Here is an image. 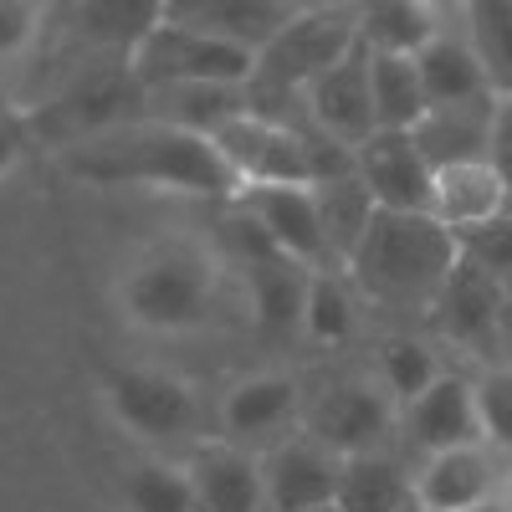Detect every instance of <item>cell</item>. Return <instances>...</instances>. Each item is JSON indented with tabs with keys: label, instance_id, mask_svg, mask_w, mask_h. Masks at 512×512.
I'll return each mask as SVG.
<instances>
[{
	"label": "cell",
	"instance_id": "cell-1",
	"mask_svg": "<svg viewBox=\"0 0 512 512\" xmlns=\"http://www.w3.org/2000/svg\"><path fill=\"white\" fill-rule=\"evenodd\" d=\"M67 169L93 185H149V190H180L205 200H241V175L205 134L175 123H123L103 139L67 149Z\"/></svg>",
	"mask_w": 512,
	"mask_h": 512
},
{
	"label": "cell",
	"instance_id": "cell-2",
	"mask_svg": "<svg viewBox=\"0 0 512 512\" xmlns=\"http://www.w3.org/2000/svg\"><path fill=\"white\" fill-rule=\"evenodd\" d=\"M461 262V241L436 216H400V210H374V221L354 251V282L374 303H436L446 277Z\"/></svg>",
	"mask_w": 512,
	"mask_h": 512
},
{
	"label": "cell",
	"instance_id": "cell-3",
	"mask_svg": "<svg viewBox=\"0 0 512 512\" xmlns=\"http://www.w3.org/2000/svg\"><path fill=\"white\" fill-rule=\"evenodd\" d=\"M221 267L195 241H159L123 277V313L154 333H190L216 318Z\"/></svg>",
	"mask_w": 512,
	"mask_h": 512
},
{
	"label": "cell",
	"instance_id": "cell-4",
	"mask_svg": "<svg viewBox=\"0 0 512 512\" xmlns=\"http://www.w3.org/2000/svg\"><path fill=\"white\" fill-rule=\"evenodd\" d=\"M128 72H134L149 93H164V88H251L256 57L231 47V41L200 36V31L164 16L139 47L128 52Z\"/></svg>",
	"mask_w": 512,
	"mask_h": 512
},
{
	"label": "cell",
	"instance_id": "cell-5",
	"mask_svg": "<svg viewBox=\"0 0 512 512\" xmlns=\"http://www.w3.org/2000/svg\"><path fill=\"white\" fill-rule=\"evenodd\" d=\"M354 47H359V6H303V16L256 57V82L262 88H303L308 93Z\"/></svg>",
	"mask_w": 512,
	"mask_h": 512
},
{
	"label": "cell",
	"instance_id": "cell-6",
	"mask_svg": "<svg viewBox=\"0 0 512 512\" xmlns=\"http://www.w3.org/2000/svg\"><path fill=\"white\" fill-rule=\"evenodd\" d=\"M226 164L241 175V185H297V190H313L318 185V159H313V144L292 128L262 118V113H246L236 123H226L216 139Z\"/></svg>",
	"mask_w": 512,
	"mask_h": 512
},
{
	"label": "cell",
	"instance_id": "cell-7",
	"mask_svg": "<svg viewBox=\"0 0 512 512\" xmlns=\"http://www.w3.org/2000/svg\"><path fill=\"white\" fill-rule=\"evenodd\" d=\"M144 93L149 88L128 67L123 72H88V77H77L47 113H36L31 123L57 144H88V139H103V134H113V128H123L128 108L144 103Z\"/></svg>",
	"mask_w": 512,
	"mask_h": 512
},
{
	"label": "cell",
	"instance_id": "cell-8",
	"mask_svg": "<svg viewBox=\"0 0 512 512\" xmlns=\"http://www.w3.org/2000/svg\"><path fill=\"white\" fill-rule=\"evenodd\" d=\"M236 246L246 256V282H251V308H256V323H262L267 333H292L303 328V303H308V267L292 262V256H282L267 231L256 226L251 216H241L236 210Z\"/></svg>",
	"mask_w": 512,
	"mask_h": 512
},
{
	"label": "cell",
	"instance_id": "cell-9",
	"mask_svg": "<svg viewBox=\"0 0 512 512\" xmlns=\"http://www.w3.org/2000/svg\"><path fill=\"white\" fill-rule=\"evenodd\" d=\"M390 425H395L390 395L364 379H344L328 395H318V405L308 410V441H318L338 461H349V456H374L390 441Z\"/></svg>",
	"mask_w": 512,
	"mask_h": 512
},
{
	"label": "cell",
	"instance_id": "cell-10",
	"mask_svg": "<svg viewBox=\"0 0 512 512\" xmlns=\"http://www.w3.org/2000/svg\"><path fill=\"white\" fill-rule=\"evenodd\" d=\"M108 405L144 441H175L195 425L190 384L164 374V369H113L108 374Z\"/></svg>",
	"mask_w": 512,
	"mask_h": 512
},
{
	"label": "cell",
	"instance_id": "cell-11",
	"mask_svg": "<svg viewBox=\"0 0 512 512\" xmlns=\"http://www.w3.org/2000/svg\"><path fill=\"white\" fill-rule=\"evenodd\" d=\"M236 210H241V216H251L282 256L303 262L308 272H323V262H333L313 190H297V185H251V190H241Z\"/></svg>",
	"mask_w": 512,
	"mask_h": 512
},
{
	"label": "cell",
	"instance_id": "cell-12",
	"mask_svg": "<svg viewBox=\"0 0 512 512\" xmlns=\"http://www.w3.org/2000/svg\"><path fill=\"white\" fill-rule=\"evenodd\" d=\"M164 16L200 31V36L231 41V47L262 57L272 41L303 16V6H297V0H169Z\"/></svg>",
	"mask_w": 512,
	"mask_h": 512
},
{
	"label": "cell",
	"instance_id": "cell-13",
	"mask_svg": "<svg viewBox=\"0 0 512 512\" xmlns=\"http://www.w3.org/2000/svg\"><path fill=\"white\" fill-rule=\"evenodd\" d=\"M359 180L369 185L379 210H400V216H431L436 205V169L420 159L410 134H374L354 154Z\"/></svg>",
	"mask_w": 512,
	"mask_h": 512
},
{
	"label": "cell",
	"instance_id": "cell-14",
	"mask_svg": "<svg viewBox=\"0 0 512 512\" xmlns=\"http://www.w3.org/2000/svg\"><path fill=\"white\" fill-rule=\"evenodd\" d=\"M308 113H313V123L323 128V134H328L338 149H349V154H359V149L379 134L364 41H359V47L338 62L333 72H323L313 88H308Z\"/></svg>",
	"mask_w": 512,
	"mask_h": 512
},
{
	"label": "cell",
	"instance_id": "cell-15",
	"mask_svg": "<svg viewBox=\"0 0 512 512\" xmlns=\"http://www.w3.org/2000/svg\"><path fill=\"white\" fill-rule=\"evenodd\" d=\"M502 297H507V287L497 282V277H487L477 262H456V272L446 277V287H441V297H436V323H441V333L446 338H456V344H466V349H487V344H497V323H502Z\"/></svg>",
	"mask_w": 512,
	"mask_h": 512
},
{
	"label": "cell",
	"instance_id": "cell-16",
	"mask_svg": "<svg viewBox=\"0 0 512 512\" xmlns=\"http://www.w3.org/2000/svg\"><path fill=\"white\" fill-rule=\"evenodd\" d=\"M338 466L344 461L323 451L318 441H292L272 451V461L262 466L267 507L272 512H328L338 497Z\"/></svg>",
	"mask_w": 512,
	"mask_h": 512
},
{
	"label": "cell",
	"instance_id": "cell-17",
	"mask_svg": "<svg viewBox=\"0 0 512 512\" xmlns=\"http://www.w3.org/2000/svg\"><path fill=\"white\" fill-rule=\"evenodd\" d=\"M190 482H195L200 512H262V507H267L262 461H251V456H246L241 446H231V441H216V446L195 451Z\"/></svg>",
	"mask_w": 512,
	"mask_h": 512
},
{
	"label": "cell",
	"instance_id": "cell-18",
	"mask_svg": "<svg viewBox=\"0 0 512 512\" xmlns=\"http://www.w3.org/2000/svg\"><path fill=\"white\" fill-rule=\"evenodd\" d=\"M405 420H410L415 446L431 451V456L461 451V446H477V441H482V420H477L472 384L451 379V374H441L415 405H405Z\"/></svg>",
	"mask_w": 512,
	"mask_h": 512
},
{
	"label": "cell",
	"instance_id": "cell-19",
	"mask_svg": "<svg viewBox=\"0 0 512 512\" xmlns=\"http://www.w3.org/2000/svg\"><path fill=\"white\" fill-rule=\"evenodd\" d=\"M492 118L497 103H461V108H431L415 128V149L431 169H451V164H487L492 154Z\"/></svg>",
	"mask_w": 512,
	"mask_h": 512
},
{
	"label": "cell",
	"instance_id": "cell-20",
	"mask_svg": "<svg viewBox=\"0 0 512 512\" xmlns=\"http://www.w3.org/2000/svg\"><path fill=\"white\" fill-rule=\"evenodd\" d=\"M492 456L482 446H461V451H441L420 466L415 477V502L425 512H472L492 502Z\"/></svg>",
	"mask_w": 512,
	"mask_h": 512
},
{
	"label": "cell",
	"instance_id": "cell-21",
	"mask_svg": "<svg viewBox=\"0 0 512 512\" xmlns=\"http://www.w3.org/2000/svg\"><path fill=\"white\" fill-rule=\"evenodd\" d=\"M507 200H512V190L502 185L492 164H451V169H436L431 216L461 236V231H477V226H492L497 216H507Z\"/></svg>",
	"mask_w": 512,
	"mask_h": 512
},
{
	"label": "cell",
	"instance_id": "cell-22",
	"mask_svg": "<svg viewBox=\"0 0 512 512\" xmlns=\"http://www.w3.org/2000/svg\"><path fill=\"white\" fill-rule=\"evenodd\" d=\"M420 67V88L431 108H461V103H482L492 98V82L472 52V41H456V36H436L431 47L415 57Z\"/></svg>",
	"mask_w": 512,
	"mask_h": 512
},
{
	"label": "cell",
	"instance_id": "cell-23",
	"mask_svg": "<svg viewBox=\"0 0 512 512\" xmlns=\"http://www.w3.org/2000/svg\"><path fill=\"white\" fill-rule=\"evenodd\" d=\"M436 36V6H425V0H369V6H359V41L374 57H420Z\"/></svg>",
	"mask_w": 512,
	"mask_h": 512
},
{
	"label": "cell",
	"instance_id": "cell-24",
	"mask_svg": "<svg viewBox=\"0 0 512 512\" xmlns=\"http://www.w3.org/2000/svg\"><path fill=\"white\" fill-rule=\"evenodd\" d=\"M415 502V482L390 456H349L338 466V497L333 512H405Z\"/></svg>",
	"mask_w": 512,
	"mask_h": 512
},
{
	"label": "cell",
	"instance_id": "cell-25",
	"mask_svg": "<svg viewBox=\"0 0 512 512\" xmlns=\"http://www.w3.org/2000/svg\"><path fill=\"white\" fill-rule=\"evenodd\" d=\"M313 200H318V221H323L333 262L349 267L359 241H364V231H369V221H374V210H379L369 185L359 180V169H354V175H338V180H318Z\"/></svg>",
	"mask_w": 512,
	"mask_h": 512
},
{
	"label": "cell",
	"instance_id": "cell-26",
	"mask_svg": "<svg viewBox=\"0 0 512 512\" xmlns=\"http://www.w3.org/2000/svg\"><path fill=\"white\" fill-rule=\"evenodd\" d=\"M369 93H374L379 134H415L420 118L431 113L415 57H374L369 52Z\"/></svg>",
	"mask_w": 512,
	"mask_h": 512
},
{
	"label": "cell",
	"instance_id": "cell-27",
	"mask_svg": "<svg viewBox=\"0 0 512 512\" xmlns=\"http://www.w3.org/2000/svg\"><path fill=\"white\" fill-rule=\"evenodd\" d=\"M292 410H297V384L287 374H256V379H241L226 395L221 425H226V436L251 441V436L277 431L282 420H292Z\"/></svg>",
	"mask_w": 512,
	"mask_h": 512
},
{
	"label": "cell",
	"instance_id": "cell-28",
	"mask_svg": "<svg viewBox=\"0 0 512 512\" xmlns=\"http://www.w3.org/2000/svg\"><path fill=\"white\" fill-rule=\"evenodd\" d=\"M159 21H164V0H88V6H77L82 36L108 41V47L123 52H134Z\"/></svg>",
	"mask_w": 512,
	"mask_h": 512
},
{
	"label": "cell",
	"instance_id": "cell-29",
	"mask_svg": "<svg viewBox=\"0 0 512 512\" xmlns=\"http://www.w3.org/2000/svg\"><path fill=\"white\" fill-rule=\"evenodd\" d=\"M123 497L134 512H200L190 466H169V461H139L123 477Z\"/></svg>",
	"mask_w": 512,
	"mask_h": 512
},
{
	"label": "cell",
	"instance_id": "cell-30",
	"mask_svg": "<svg viewBox=\"0 0 512 512\" xmlns=\"http://www.w3.org/2000/svg\"><path fill=\"white\" fill-rule=\"evenodd\" d=\"M472 16V52L487 72V82L512 98V0H477L466 6Z\"/></svg>",
	"mask_w": 512,
	"mask_h": 512
},
{
	"label": "cell",
	"instance_id": "cell-31",
	"mask_svg": "<svg viewBox=\"0 0 512 512\" xmlns=\"http://www.w3.org/2000/svg\"><path fill=\"white\" fill-rule=\"evenodd\" d=\"M379 379H384V390H390L395 400L415 405L441 379V364H436V354L425 349L420 338H384V349H379Z\"/></svg>",
	"mask_w": 512,
	"mask_h": 512
},
{
	"label": "cell",
	"instance_id": "cell-32",
	"mask_svg": "<svg viewBox=\"0 0 512 512\" xmlns=\"http://www.w3.org/2000/svg\"><path fill=\"white\" fill-rule=\"evenodd\" d=\"M303 333L318 344H344L354 333V297L333 272L308 277V303H303Z\"/></svg>",
	"mask_w": 512,
	"mask_h": 512
},
{
	"label": "cell",
	"instance_id": "cell-33",
	"mask_svg": "<svg viewBox=\"0 0 512 512\" xmlns=\"http://www.w3.org/2000/svg\"><path fill=\"white\" fill-rule=\"evenodd\" d=\"M477 395V420H482V441L512 451V369H492L472 384Z\"/></svg>",
	"mask_w": 512,
	"mask_h": 512
},
{
	"label": "cell",
	"instance_id": "cell-34",
	"mask_svg": "<svg viewBox=\"0 0 512 512\" xmlns=\"http://www.w3.org/2000/svg\"><path fill=\"white\" fill-rule=\"evenodd\" d=\"M456 241H461L466 262H477L487 277L512 287V216H497L492 226H477V231H461Z\"/></svg>",
	"mask_w": 512,
	"mask_h": 512
},
{
	"label": "cell",
	"instance_id": "cell-35",
	"mask_svg": "<svg viewBox=\"0 0 512 512\" xmlns=\"http://www.w3.org/2000/svg\"><path fill=\"white\" fill-rule=\"evenodd\" d=\"M41 31V6L31 0H0V62H16Z\"/></svg>",
	"mask_w": 512,
	"mask_h": 512
},
{
	"label": "cell",
	"instance_id": "cell-36",
	"mask_svg": "<svg viewBox=\"0 0 512 512\" xmlns=\"http://www.w3.org/2000/svg\"><path fill=\"white\" fill-rule=\"evenodd\" d=\"M487 164L502 175V185L512 190V98H497V118H492V154Z\"/></svg>",
	"mask_w": 512,
	"mask_h": 512
},
{
	"label": "cell",
	"instance_id": "cell-37",
	"mask_svg": "<svg viewBox=\"0 0 512 512\" xmlns=\"http://www.w3.org/2000/svg\"><path fill=\"white\" fill-rule=\"evenodd\" d=\"M21 159V128L0 123V175H11V164Z\"/></svg>",
	"mask_w": 512,
	"mask_h": 512
},
{
	"label": "cell",
	"instance_id": "cell-38",
	"mask_svg": "<svg viewBox=\"0 0 512 512\" xmlns=\"http://www.w3.org/2000/svg\"><path fill=\"white\" fill-rule=\"evenodd\" d=\"M497 338L512 349V287H507V297H502V323H497Z\"/></svg>",
	"mask_w": 512,
	"mask_h": 512
},
{
	"label": "cell",
	"instance_id": "cell-39",
	"mask_svg": "<svg viewBox=\"0 0 512 512\" xmlns=\"http://www.w3.org/2000/svg\"><path fill=\"white\" fill-rule=\"evenodd\" d=\"M502 507L512 512V466H507V482H502Z\"/></svg>",
	"mask_w": 512,
	"mask_h": 512
},
{
	"label": "cell",
	"instance_id": "cell-40",
	"mask_svg": "<svg viewBox=\"0 0 512 512\" xmlns=\"http://www.w3.org/2000/svg\"><path fill=\"white\" fill-rule=\"evenodd\" d=\"M472 512H507L502 502H487V507H472Z\"/></svg>",
	"mask_w": 512,
	"mask_h": 512
},
{
	"label": "cell",
	"instance_id": "cell-41",
	"mask_svg": "<svg viewBox=\"0 0 512 512\" xmlns=\"http://www.w3.org/2000/svg\"><path fill=\"white\" fill-rule=\"evenodd\" d=\"M0 123H11V113H6V93H0Z\"/></svg>",
	"mask_w": 512,
	"mask_h": 512
},
{
	"label": "cell",
	"instance_id": "cell-42",
	"mask_svg": "<svg viewBox=\"0 0 512 512\" xmlns=\"http://www.w3.org/2000/svg\"><path fill=\"white\" fill-rule=\"evenodd\" d=\"M405 512H425V507H420V502H410V507H405Z\"/></svg>",
	"mask_w": 512,
	"mask_h": 512
}]
</instances>
